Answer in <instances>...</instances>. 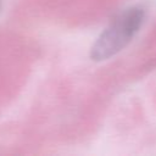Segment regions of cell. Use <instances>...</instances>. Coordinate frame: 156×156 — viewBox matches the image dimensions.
Wrapping results in <instances>:
<instances>
[{
    "mask_svg": "<svg viewBox=\"0 0 156 156\" xmlns=\"http://www.w3.org/2000/svg\"><path fill=\"white\" fill-rule=\"evenodd\" d=\"M144 18L145 11L139 6L126 9L117 15L91 46V60L105 61L122 51L136 35Z\"/></svg>",
    "mask_w": 156,
    "mask_h": 156,
    "instance_id": "cell-1",
    "label": "cell"
}]
</instances>
